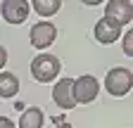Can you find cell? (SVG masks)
Segmentation results:
<instances>
[{
    "instance_id": "obj_5",
    "label": "cell",
    "mask_w": 133,
    "mask_h": 128,
    "mask_svg": "<svg viewBox=\"0 0 133 128\" xmlns=\"http://www.w3.org/2000/svg\"><path fill=\"white\" fill-rule=\"evenodd\" d=\"M105 17L112 19L116 26H126L133 19V5L131 0H109L105 5Z\"/></svg>"
},
{
    "instance_id": "obj_3",
    "label": "cell",
    "mask_w": 133,
    "mask_h": 128,
    "mask_svg": "<svg viewBox=\"0 0 133 128\" xmlns=\"http://www.w3.org/2000/svg\"><path fill=\"white\" fill-rule=\"evenodd\" d=\"M97 90H100V83H97V78L95 76H88V74H83L78 76L76 81H74V102L78 104H88L97 97Z\"/></svg>"
},
{
    "instance_id": "obj_4",
    "label": "cell",
    "mask_w": 133,
    "mask_h": 128,
    "mask_svg": "<svg viewBox=\"0 0 133 128\" xmlns=\"http://www.w3.org/2000/svg\"><path fill=\"white\" fill-rule=\"evenodd\" d=\"M0 12L7 24H24L29 19L31 5L26 0H5V3H0Z\"/></svg>"
},
{
    "instance_id": "obj_8",
    "label": "cell",
    "mask_w": 133,
    "mask_h": 128,
    "mask_svg": "<svg viewBox=\"0 0 133 128\" xmlns=\"http://www.w3.org/2000/svg\"><path fill=\"white\" fill-rule=\"evenodd\" d=\"M93 33H95V40H97V43H102V45H109V43H114L116 38L121 36V26H116L112 19L102 17V19H100V22L95 24Z\"/></svg>"
},
{
    "instance_id": "obj_10",
    "label": "cell",
    "mask_w": 133,
    "mask_h": 128,
    "mask_svg": "<svg viewBox=\"0 0 133 128\" xmlns=\"http://www.w3.org/2000/svg\"><path fill=\"white\" fill-rule=\"evenodd\" d=\"M19 128H43V111L38 107H29L19 116Z\"/></svg>"
},
{
    "instance_id": "obj_7",
    "label": "cell",
    "mask_w": 133,
    "mask_h": 128,
    "mask_svg": "<svg viewBox=\"0 0 133 128\" xmlns=\"http://www.w3.org/2000/svg\"><path fill=\"white\" fill-rule=\"evenodd\" d=\"M52 100L62 109H74L76 107V102H74V81L71 78H59L52 86Z\"/></svg>"
},
{
    "instance_id": "obj_1",
    "label": "cell",
    "mask_w": 133,
    "mask_h": 128,
    "mask_svg": "<svg viewBox=\"0 0 133 128\" xmlns=\"http://www.w3.org/2000/svg\"><path fill=\"white\" fill-rule=\"evenodd\" d=\"M105 88L109 95H114V97H124V95L131 93L133 88V74L131 69L126 67H114L107 71V78H105Z\"/></svg>"
},
{
    "instance_id": "obj_11",
    "label": "cell",
    "mask_w": 133,
    "mask_h": 128,
    "mask_svg": "<svg viewBox=\"0 0 133 128\" xmlns=\"http://www.w3.org/2000/svg\"><path fill=\"white\" fill-rule=\"evenodd\" d=\"M62 7L59 0H33V12H38L41 17H52Z\"/></svg>"
},
{
    "instance_id": "obj_13",
    "label": "cell",
    "mask_w": 133,
    "mask_h": 128,
    "mask_svg": "<svg viewBox=\"0 0 133 128\" xmlns=\"http://www.w3.org/2000/svg\"><path fill=\"white\" fill-rule=\"evenodd\" d=\"M55 128H71V123L66 121V119H62V116H57L55 119Z\"/></svg>"
},
{
    "instance_id": "obj_15",
    "label": "cell",
    "mask_w": 133,
    "mask_h": 128,
    "mask_svg": "<svg viewBox=\"0 0 133 128\" xmlns=\"http://www.w3.org/2000/svg\"><path fill=\"white\" fill-rule=\"evenodd\" d=\"M0 128H14V121H10L7 116H0Z\"/></svg>"
},
{
    "instance_id": "obj_6",
    "label": "cell",
    "mask_w": 133,
    "mask_h": 128,
    "mask_svg": "<svg viewBox=\"0 0 133 128\" xmlns=\"http://www.w3.org/2000/svg\"><path fill=\"white\" fill-rule=\"evenodd\" d=\"M29 38H31V45H33V47L45 50V47H50V45L55 43V38H57V29L50 24V22H38V24H33Z\"/></svg>"
},
{
    "instance_id": "obj_14",
    "label": "cell",
    "mask_w": 133,
    "mask_h": 128,
    "mask_svg": "<svg viewBox=\"0 0 133 128\" xmlns=\"http://www.w3.org/2000/svg\"><path fill=\"white\" fill-rule=\"evenodd\" d=\"M5 64H7V50H5L3 45H0V71H3V67H5Z\"/></svg>"
},
{
    "instance_id": "obj_9",
    "label": "cell",
    "mask_w": 133,
    "mask_h": 128,
    "mask_svg": "<svg viewBox=\"0 0 133 128\" xmlns=\"http://www.w3.org/2000/svg\"><path fill=\"white\" fill-rule=\"evenodd\" d=\"M19 93V78L10 71H0V97H14V95Z\"/></svg>"
},
{
    "instance_id": "obj_12",
    "label": "cell",
    "mask_w": 133,
    "mask_h": 128,
    "mask_svg": "<svg viewBox=\"0 0 133 128\" xmlns=\"http://www.w3.org/2000/svg\"><path fill=\"white\" fill-rule=\"evenodd\" d=\"M124 52L128 57H133V31L131 29H128V33L124 36Z\"/></svg>"
},
{
    "instance_id": "obj_2",
    "label": "cell",
    "mask_w": 133,
    "mask_h": 128,
    "mask_svg": "<svg viewBox=\"0 0 133 128\" xmlns=\"http://www.w3.org/2000/svg\"><path fill=\"white\" fill-rule=\"evenodd\" d=\"M59 69H62L59 59L55 55H48V52H41L38 57H33V62H31V74L41 83H50L52 78H57Z\"/></svg>"
}]
</instances>
